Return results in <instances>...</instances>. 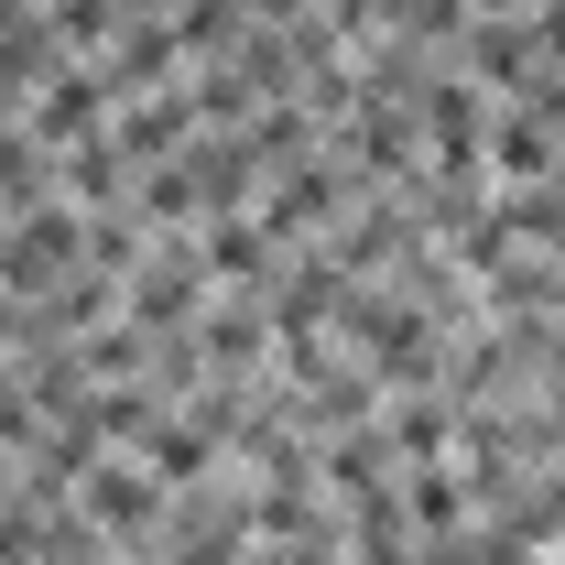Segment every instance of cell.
<instances>
[{"label":"cell","instance_id":"3957f363","mask_svg":"<svg viewBox=\"0 0 565 565\" xmlns=\"http://www.w3.org/2000/svg\"><path fill=\"white\" fill-rule=\"evenodd\" d=\"M522 66H533V44H522L511 22H490V33H479V76H522Z\"/></svg>","mask_w":565,"mask_h":565},{"label":"cell","instance_id":"8992f818","mask_svg":"<svg viewBox=\"0 0 565 565\" xmlns=\"http://www.w3.org/2000/svg\"><path fill=\"white\" fill-rule=\"evenodd\" d=\"M544 44H555V55H565V11H555V33H544Z\"/></svg>","mask_w":565,"mask_h":565},{"label":"cell","instance_id":"277c9868","mask_svg":"<svg viewBox=\"0 0 565 565\" xmlns=\"http://www.w3.org/2000/svg\"><path fill=\"white\" fill-rule=\"evenodd\" d=\"M207 262H217V273H262V239H250V228H217Z\"/></svg>","mask_w":565,"mask_h":565},{"label":"cell","instance_id":"7a4b0ae2","mask_svg":"<svg viewBox=\"0 0 565 565\" xmlns=\"http://www.w3.org/2000/svg\"><path fill=\"white\" fill-rule=\"evenodd\" d=\"M544 152H555V131H544V120H500V163H511V174H533Z\"/></svg>","mask_w":565,"mask_h":565},{"label":"cell","instance_id":"6da1fadb","mask_svg":"<svg viewBox=\"0 0 565 565\" xmlns=\"http://www.w3.org/2000/svg\"><path fill=\"white\" fill-rule=\"evenodd\" d=\"M98 98H109V76H55L33 131H44V141H87V131H98Z\"/></svg>","mask_w":565,"mask_h":565},{"label":"cell","instance_id":"5b68a950","mask_svg":"<svg viewBox=\"0 0 565 565\" xmlns=\"http://www.w3.org/2000/svg\"><path fill=\"white\" fill-rule=\"evenodd\" d=\"M392 435H403V446H424V457H435V446H446V414H435V403H414V414L392 424Z\"/></svg>","mask_w":565,"mask_h":565}]
</instances>
